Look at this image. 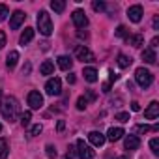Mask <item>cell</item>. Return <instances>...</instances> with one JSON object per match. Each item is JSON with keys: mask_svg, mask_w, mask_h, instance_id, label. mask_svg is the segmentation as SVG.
Instances as JSON below:
<instances>
[{"mask_svg": "<svg viewBox=\"0 0 159 159\" xmlns=\"http://www.w3.org/2000/svg\"><path fill=\"white\" fill-rule=\"evenodd\" d=\"M0 111H2V116L8 122H15L17 116H19V101L13 96H8L2 101V105H0Z\"/></svg>", "mask_w": 159, "mask_h": 159, "instance_id": "cell-1", "label": "cell"}, {"mask_svg": "<svg viewBox=\"0 0 159 159\" xmlns=\"http://www.w3.org/2000/svg\"><path fill=\"white\" fill-rule=\"evenodd\" d=\"M118 159H129V157H127V155H120Z\"/></svg>", "mask_w": 159, "mask_h": 159, "instance_id": "cell-44", "label": "cell"}, {"mask_svg": "<svg viewBox=\"0 0 159 159\" xmlns=\"http://www.w3.org/2000/svg\"><path fill=\"white\" fill-rule=\"evenodd\" d=\"M86 107H88V99H86L84 96H81V98L77 99V109H79V111H84Z\"/></svg>", "mask_w": 159, "mask_h": 159, "instance_id": "cell-26", "label": "cell"}, {"mask_svg": "<svg viewBox=\"0 0 159 159\" xmlns=\"http://www.w3.org/2000/svg\"><path fill=\"white\" fill-rule=\"evenodd\" d=\"M0 98H2V90H0Z\"/></svg>", "mask_w": 159, "mask_h": 159, "instance_id": "cell-45", "label": "cell"}, {"mask_svg": "<svg viewBox=\"0 0 159 159\" xmlns=\"http://www.w3.org/2000/svg\"><path fill=\"white\" fill-rule=\"evenodd\" d=\"M8 153H10V150H8V142H6V139H0V159H6Z\"/></svg>", "mask_w": 159, "mask_h": 159, "instance_id": "cell-24", "label": "cell"}, {"mask_svg": "<svg viewBox=\"0 0 159 159\" xmlns=\"http://www.w3.org/2000/svg\"><path fill=\"white\" fill-rule=\"evenodd\" d=\"M71 66H73V60H71L69 56H66V54L58 56V67H60V69L67 71V69H71Z\"/></svg>", "mask_w": 159, "mask_h": 159, "instance_id": "cell-17", "label": "cell"}, {"mask_svg": "<svg viewBox=\"0 0 159 159\" xmlns=\"http://www.w3.org/2000/svg\"><path fill=\"white\" fill-rule=\"evenodd\" d=\"M88 140H90L94 146H103L107 139H105V135L99 133V131H90V133H88Z\"/></svg>", "mask_w": 159, "mask_h": 159, "instance_id": "cell-12", "label": "cell"}, {"mask_svg": "<svg viewBox=\"0 0 159 159\" xmlns=\"http://www.w3.org/2000/svg\"><path fill=\"white\" fill-rule=\"evenodd\" d=\"M116 120H118V122H122V124L129 122V112H118V114H116Z\"/></svg>", "mask_w": 159, "mask_h": 159, "instance_id": "cell-31", "label": "cell"}, {"mask_svg": "<svg viewBox=\"0 0 159 159\" xmlns=\"http://www.w3.org/2000/svg\"><path fill=\"white\" fill-rule=\"evenodd\" d=\"M131 111H133V112H139V111H140V105H139L137 101H133V103H131Z\"/></svg>", "mask_w": 159, "mask_h": 159, "instance_id": "cell-36", "label": "cell"}, {"mask_svg": "<svg viewBox=\"0 0 159 159\" xmlns=\"http://www.w3.org/2000/svg\"><path fill=\"white\" fill-rule=\"evenodd\" d=\"M32 39H34V28H30V26H28V28H25V32L21 34V38H19V43L25 47V45H28Z\"/></svg>", "mask_w": 159, "mask_h": 159, "instance_id": "cell-15", "label": "cell"}, {"mask_svg": "<svg viewBox=\"0 0 159 159\" xmlns=\"http://www.w3.org/2000/svg\"><path fill=\"white\" fill-rule=\"evenodd\" d=\"M116 79H118V75H116V73H112V71H111V77H109V81H111V83H112V81H116Z\"/></svg>", "mask_w": 159, "mask_h": 159, "instance_id": "cell-42", "label": "cell"}, {"mask_svg": "<svg viewBox=\"0 0 159 159\" xmlns=\"http://www.w3.org/2000/svg\"><path fill=\"white\" fill-rule=\"evenodd\" d=\"M157 116H159V103L157 101H152L150 107L144 111V118L146 120H155Z\"/></svg>", "mask_w": 159, "mask_h": 159, "instance_id": "cell-11", "label": "cell"}, {"mask_svg": "<svg viewBox=\"0 0 159 159\" xmlns=\"http://www.w3.org/2000/svg\"><path fill=\"white\" fill-rule=\"evenodd\" d=\"M150 148H152L153 155H159V139H152L150 140Z\"/></svg>", "mask_w": 159, "mask_h": 159, "instance_id": "cell-27", "label": "cell"}, {"mask_svg": "<svg viewBox=\"0 0 159 159\" xmlns=\"http://www.w3.org/2000/svg\"><path fill=\"white\" fill-rule=\"evenodd\" d=\"M103 92H105V94L111 92V83H103Z\"/></svg>", "mask_w": 159, "mask_h": 159, "instance_id": "cell-39", "label": "cell"}, {"mask_svg": "<svg viewBox=\"0 0 159 159\" xmlns=\"http://www.w3.org/2000/svg\"><path fill=\"white\" fill-rule=\"evenodd\" d=\"M0 131H2V124H0Z\"/></svg>", "mask_w": 159, "mask_h": 159, "instance_id": "cell-46", "label": "cell"}, {"mask_svg": "<svg viewBox=\"0 0 159 159\" xmlns=\"http://www.w3.org/2000/svg\"><path fill=\"white\" fill-rule=\"evenodd\" d=\"M124 135H125V133H124V129H122V127H111L105 139H109L111 142H116V140H120Z\"/></svg>", "mask_w": 159, "mask_h": 159, "instance_id": "cell-14", "label": "cell"}, {"mask_svg": "<svg viewBox=\"0 0 159 159\" xmlns=\"http://www.w3.org/2000/svg\"><path fill=\"white\" fill-rule=\"evenodd\" d=\"M28 105L32 107V109H41V105H43V96L39 94V92H30L28 94Z\"/></svg>", "mask_w": 159, "mask_h": 159, "instance_id": "cell-9", "label": "cell"}, {"mask_svg": "<svg viewBox=\"0 0 159 159\" xmlns=\"http://www.w3.org/2000/svg\"><path fill=\"white\" fill-rule=\"evenodd\" d=\"M124 146H125V150H137L140 146V139L137 135H127L124 140Z\"/></svg>", "mask_w": 159, "mask_h": 159, "instance_id": "cell-13", "label": "cell"}, {"mask_svg": "<svg viewBox=\"0 0 159 159\" xmlns=\"http://www.w3.org/2000/svg\"><path fill=\"white\" fill-rule=\"evenodd\" d=\"M4 45H6V32L0 30V49H2Z\"/></svg>", "mask_w": 159, "mask_h": 159, "instance_id": "cell-34", "label": "cell"}, {"mask_svg": "<svg viewBox=\"0 0 159 159\" xmlns=\"http://www.w3.org/2000/svg\"><path fill=\"white\" fill-rule=\"evenodd\" d=\"M41 129H43V127H41L39 124H36V125H32V129H30V135H32V137H36V135H39V133H41Z\"/></svg>", "mask_w": 159, "mask_h": 159, "instance_id": "cell-33", "label": "cell"}, {"mask_svg": "<svg viewBox=\"0 0 159 159\" xmlns=\"http://www.w3.org/2000/svg\"><path fill=\"white\" fill-rule=\"evenodd\" d=\"M71 19H73V25H75L77 28H84V26L88 25V17H86V13H84L83 10H75L73 15H71Z\"/></svg>", "mask_w": 159, "mask_h": 159, "instance_id": "cell-7", "label": "cell"}, {"mask_svg": "<svg viewBox=\"0 0 159 159\" xmlns=\"http://www.w3.org/2000/svg\"><path fill=\"white\" fill-rule=\"evenodd\" d=\"M38 28L43 36H51L52 34V21H51V15L47 11H39L38 13Z\"/></svg>", "mask_w": 159, "mask_h": 159, "instance_id": "cell-2", "label": "cell"}, {"mask_svg": "<svg viewBox=\"0 0 159 159\" xmlns=\"http://www.w3.org/2000/svg\"><path fill=\"white\" fill-rule=\"evenodd\" d=\"M52 71H54V64L51 60H45L41 64V67H39V73L41 75H52Z\"/></svg>", "mask_w": 159, "mask_h": 159, "instance_id": "cell-20", "label": "cell"}, {"mask_svg": "<svg viewBox=\"0 0 159 159\" xmlns=\"http://www.w3.org/2000/svg\"><path fill=\"white\" fill-rule=\"evenodd\" d=\"M45 92H47L49 96H58V94L62 92V81H60L58 77L49 79L47 84H45Z\"/></svg>", "mask_w": 159, "mask_h": 159, "instance_id": "cell-6", "label": "cell"}, {"mask_svg": "<svg viewBox=\"0 0 159 159\" xmlns=\"http://www.w3.org/2000/svg\"><path fill=\"white\" fill-rule=\"evenodd\" d=\"M75 81H77V77H75L73 73H69V75H67V83H69V84H75Z\"/></svg>", "mask_w": 159, "mask_h": 159, "instance_id": "cell-38", "label": "cell"}, {"mask_svg": "<svg viewBox=\"0 0 159 159\" xmlns=\"http://www.w3.org/2000/svg\"><path fill=\"white\" fill-rule=\"evenodd\" d=\"M10 15V10H8V6L6 4H0V23H2L6 17Z\"/></svg>", "mask_w": 159, "mask_h": 159, "instance_id": "cell-28", "label": "cell"}, {"mask_svg": "<svg viewBox=\"0 0 159 159\" xmlns=\"http://www.w3.org/2000/svg\"><path fill=\"white\" fill-rule=\"evenodd\" d=\"M135 79H137V83L140 88H148L152 83H153V75L146 69V67H139L135 71Z\"/></svg>", "mask_w": 159, "mask_h": 159, "instance_id": "cell-3", "label": "cell"}, {"mask_svg": "<svg viewBox=\"0 0 159 159\" xmlns=\"http://www.w3.org/2000/svg\"><path fill=\"white\" fill-rule=\"evenodd\" d=\"M51 8H52L56 13H62V11L66 10V2H64V0H52V2H51Z\"/></svg>", "mask_w": 159, "mask_h": 159, "instance_id": "cell-23", "label": "cell"}, {"mask_svg": "<svg viewBox=\"0 0 159 159\" xmlns=\"http://www.w3.org/2000/svg\"><path fill=\"white\" fill-rule=\"evenodd\" d=\"M64 127H66V122H64V120H58V124H56V129H58V131H64Z\"/></svg>", "mask_w": 159, "mask_h": 159, "instance_id": "cell-37", "label": "cell"}, {"mask_svg": "<svg viewBox=\"0 0 159 159\" xmlns=\"http://www.w3.org/2000/svg\"><path fill=\"white\" fill-rule=\"evenodd\" d=\"M157 43H159V38H153V39H152V51L157 47Z\"/></svg>", "mask_w": 159, "mask_h": 159, "instance_id": "cell-40", "label": "cell"}, {"mask_svg": "<svg viewBox=\"0 0 159 159\" xmlns=\"http://www.w3.org/2000/svg\"><path fill=\"white\" fill-rule=\"evenodd\" d=\"M45 153H47L49 157H56L58 152H56V148H54L52 144H47V146H45Z\"/></svg>", "mask_w": 159, "mask_h": 159, "instance_id": "cell-30", "label": "cell"}, {"mask_svg": "<svg viewBox=\"0 0 159 159\" xmlns=\"http://www.w3.org/2000/svg\"><path fill=\"white\" fill-rule=\"evenodd\" d=\"M118 38H127V28L124 26V25H120L118 28H116V32H114Z\"/></svg>", "mask_w": 159, "mask_h": 159, "instance_id": "cell-29", "label": "cell"}, {"mask_svg": "<svg viewBox=\"0 0 159 159\" xmlns=\"http://www.w3.org/2000/svg\"><path fill=\"white\" fill-rule=\"evenodd\" d=\"M77 153H79V159H94L96 152L92 150L90 144H86L83 139L77 140Z\"/></svg>", "mask_w": 159, "mask_h": 159, "instance_id": "cell-4", "label": "cell"}, {"mask_svg": "<svg viewBox=\"0 0 159 159\" xmlns=\"http://www.w3.org/2000/svg\"><path fill=\"white\" fill-rule=\"evenodd\" d=\"M116 62H118V66H120L122 69H125V67H129V66H131V62H133V60H131L129 56H125V54H118V60H116Z\"/></svg>", "mask_w": 159, "mask_h": 159, "instance_id": "cell-22", "label": "cell"}, {"mask_svg": "<svg viewBox=\"0 0 159 159\" xmlns=\"http://www.w3.org/2000/svg\"><path fill=\"white\" fill-rule=\"evenodd\" d=\"M153 28H155V30L159 28V17H153Z\"/></svg>", "mask_w": 159, "mask_h": 159, "instance_id": "cell-41", "label": "cell"}, {"mask_svg": "<svg viewBox=\"0 0 159 159\" xmlns=\"http://www.w3.org/2000/svg\"><path fill=\"white\" fill-rule=\"evenodd\" d=\"M140 56H142V60H144L146 64H155V62H157V56H155V52H153L152 49H144Z\"/></svg>", "mask_w": 159, "mask_h": 159, "instance_id": "cell-18", "label": "cell"}, {"mask_svg": "<svg viewBox=\"0 0 159 159\" xmlns=\"http://www.w3.org/2000/svg\"><path fill=\"white\" fill-rule=\"evenodd\" d=\"M96 98H98V96H96V92H92V90H88V92H86V99H88V101H94Z\"/></svg>", "mask_w": 159, "mask_h": 159, "instance_id": "cell-35", "label": "cell"}, {"mask_svg": "<svg viewBox=\"0 0 159 159\" xmlns=\"http://www.w3.org/2000/svg\"><path fill=\"white\" fill-rule=\"evenodd\" d=\"M25 13L21 11V10H17V11H13V15H11V21H10V28L11 30H17L21 25H23V21H25Z\"/></svg>", "mask_w": 159, "mask_h": 159, "instance_id": "cell-10", "label": "cell"}, {"mask_svg": "<svg viewBox=\"0 0 159 159\" xmlns=\"http://www.w3.org/2000/svg\"><path fill=\"white\" fill-rule=\"evenodd\" d=\"M64 159H69V157H67V155H66V157H64Z\"/></svg>", "mask_w": 159, "mask_h": 159, "instance_id": "cell-47", "label": "cell"}, {"mask_svg": "<svg viewBox=\"0 0 159 159\" xmlns=\"http://www.w3.org/2000/svg\"><path fill=\"white\" fill-rule=\"evenodd\" d=\"M142 13H144V10H142L140 4H135V6H131V8L127 10V17H129V21H133V23H140Z\"/></svg>", "mask_w": 159, "mask_h": 159, "instance_id": "cell-8", "label": "cell"}, {"mask_svg": "<svg viewBox=\"0 0 159 159\" xmlns=\"http://www.w3.org/2000/svg\"><path fill=\"white\" fill-rule=\"evenodd\" d=\"M30 120H32V112H30V111L23 112V116H21V124H23V127H28V125H30Z\"/></svg>", "mask_w": 159, "mask_h": 159, "instance_id": "cell-25", "label": "cell"}, {"mask_svg": "<svg viewBox=\"0 0 159 159\" xmlns=\"http://www.w3.org/2000/svg\"><path fill=\"white\" fill-rule=\"evenodd\" d=\"M83 75H84V79H86L88 83H96V81H98V71H96L94 67H84Z\"/></svg>", "mask_w": 159, "mask_h": 159, "instance_id": "cell-19", "label": "cell"}, {"mask_svg": "<svg viewBox=\"0 0 159 159\" xmlns=\"http://www.w3.org/2000/svg\"><path fill=\"white\" fill-rule=\"evenodd\" d=\"M127 41H129V45H133V47H140V45L144 43V36H142V34H135V36H129Z\"/></svg>", "mask_w": 159, "mask_h": 159, "instance_id": "cell-21", "label": "cell"}, {"mask_svg": "<svg viewBox=\"0 0 159 159\" xmlns=\"http://www.w3.org/2000/svg\"><path fill=\"white\" fill-rule=\"evenodd\" d=\"M92 8L96 11H105V4L103 2H98V0H94V2H92Z\"/></svg>", "mask_w": 159, "mask_h": 159, "instance_id": "cell-32", "label": "cell"}, {"mask_svg": "<svg viewBox=\"0 0 159 159\" xmlns=\"http://www.w3.org/2000/svg\"><path fill=\"white\" fill-rule=\"evenodd\" d=\"M25 73H30V64H26V66L23 67V75H25Z\"/></svg>", "mask_w": 159, "mask_h": 159, "instance_id": "cell-43", "label": "cell"}, {"mask_svg": "<svg viewBox=\"0 0 159 159\" xmlns=\"http://www.w3.org/2000/svg\"><path fill=\"white\" fill-rule=\"evenodd\" d=\"M17 62H19V52H17V51H11V52L6 56V66H8V69H13V67L17 66Z\"/></svg>", "mask_w": 159, "mask_h": 159, "instance_id": "cell-16", "label": "cell"}, {"mask_svg": "<svg viewBox=\"0 0 159 159\" xmlns=\"http://www.w3.org/2000/svg\"><path fill=\"white\" fill-rule=\"evenodd\" d=\"M75 56H77V60H81V62H94L96 60L94 52L86 45H77L75 47Z\"/></svg>", "mask_w": 159, "mask_h": 159, "instance_id": "cell-5", "label": "cell"}]
</instances>
